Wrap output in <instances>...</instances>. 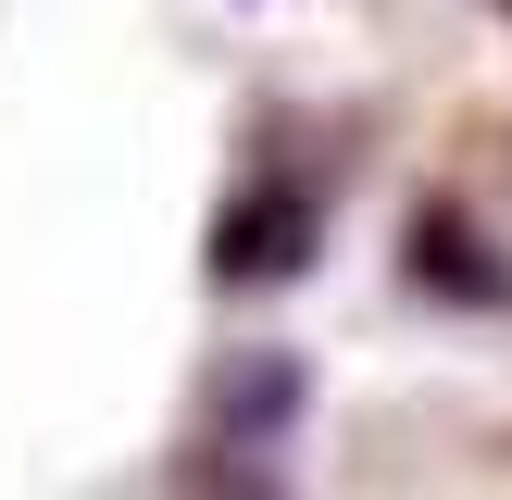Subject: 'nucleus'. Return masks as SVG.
Segmentation results:
<instances>
[{
    "label": "nucleus",
    "instance_id": "nucleus-1",
    "mask_svg": "<svg viewBox=\"0 0 512 500\" xmlns=\"http://www.w3.org/2000/svg\"><path fill=\"white\" fill-rule=\"evenodd\" d=\"M300 400H313L300 350H238V363L213 375V450H225V475H263L275 450L300 438Z\"/></svg>",
    "mask_w": 512,
    "mask_h": 500
},
{
    "label": "nucleus",
    "instance_id": "nucleus-2",
    "mask_svg": "<svg viewBox=\"0 0 512 500\" xmlns=\"http://www.w3.org/2000/svg\"><path fill=\"white\" fill-rule=\"evenodd\" d=\"M300 238H313V200H300V188H250V213L213 225V275H238V288H250V275H288Z\"/></svg>",
    "mask_w": 512,
    "mask_h": 500
}]
</instances>
